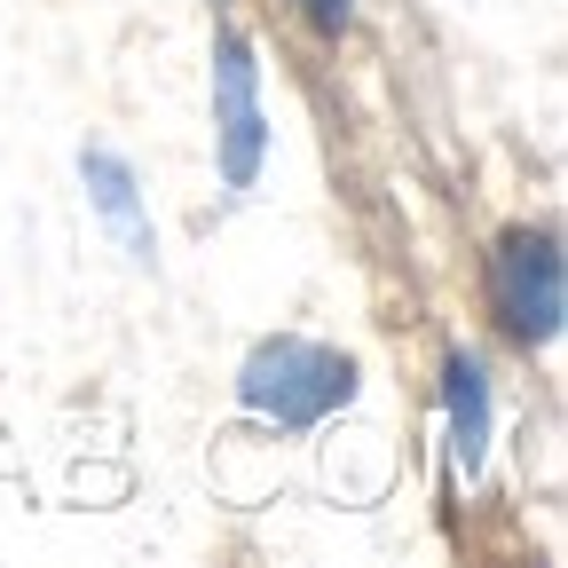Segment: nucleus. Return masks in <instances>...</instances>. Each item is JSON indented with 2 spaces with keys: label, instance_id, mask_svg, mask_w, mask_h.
Returning a JSON list of instances; mask_svg holds the SVG:
<instances>
[{
  "label": "nucleus",
  "instance_id": "nucleus-1",
  "mask_svg": "<svg viewBox=\"0 0 568 568\" xmlns=\"http://www.w3.org/2000/svg\"><path fill=\"white\" fill-rule=\"evenodd\" d=\"M355 379H364L355 355H339L308 332H276L237 364V403L276 435H308V426H324L332 410L355 403Z\"/></svg>",
  "mask_w": 568,
  "mask_h": 568
},
{
  "label": "nucleus",
  "instance_id": "nucleus-6",
  "mask_svg": "<svg viewBox=\"0 0 568 568\" xmlns=\"http://www.w3.org/2000/svg\"><path fill=\"white\" fill-rule=\"evenodd\" d=\"M293 9H301V17H308L324 40H339V32L355 24V0H293Z\"/></svg>",
  "mask_w": 568,
  "mask_h": 568
},
{
  "label": "nucleus",
  "instance_id": "nucleus-3",
  "mask_svg": "<svg viewBox=\"0 0 568 568\" xmlns=\"http://www.w3.org/2000/svg\"><path fill=\"white\" fill-rule=\"evenodd\" d=\"M213 151H222V182L253 190L268 159V111H261V55L237 24L213 32Z\"/></svg>",
  "mask_w": 568,
  "mask_h": 568
},
{
  "label": "nucleus",
  "instance_id": "nucleus-5",
  "mask_svg": "<svg viewBox=\"0 0 568 568\" xmlns=\"http://www.w3.org/2000/svg\"><path fill=\"white\" fill-rule=\"evenodd\" d=\"M80 182H88V197H95V213L126 237V253H142L151 261L159 245H151V213H142V190H134V166L119 159V151H80Z\"/></svg>",
  "mask_w": 568,
  "mask_h": 568
},
{
  "label": "nucleus",
  "instance_id": "nucleus-4",
  "mask_svg": "<svg viewBox=\"0 0 568 568\" xmlns=\"http://www.w3.org/2000/svg\"><path fill=\"white\" fill-rule=\"evenodd\" d=\"M443 418H450V458L474 474L489 458V372L466 347L443 355Z\"/></svg>",
  "mask_w": 568,
  "mask_h": 568
},
{
  "label": "nucleus",
  "instance_id": "nucleus-2",
  "mask_svg": "<svg viewBox=\"0 0 568 568\" xmlns=\"http://www.w3.org/2000/svg\"><path fill=\"white\" fill-rule=\"evenodd\" d=\"M560 276L568 268H560V230L552 222H514L506 237H497L481 253V308H489L497 339L521 347V355L552 347L560 339V308H568Z\"/></svg>",
  "mask_w": 568,
  "mask_h": 568
}]
</instances>
